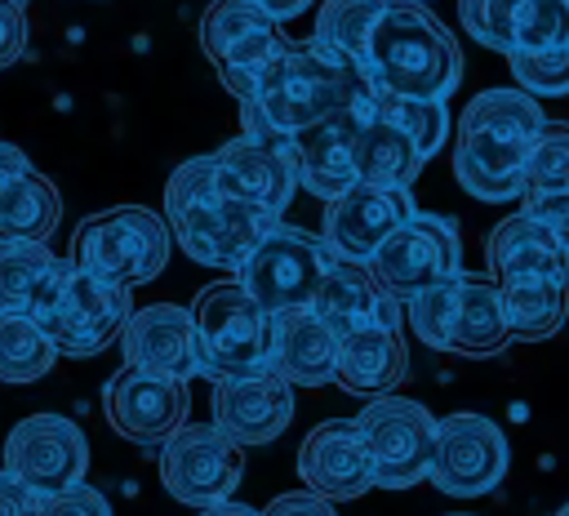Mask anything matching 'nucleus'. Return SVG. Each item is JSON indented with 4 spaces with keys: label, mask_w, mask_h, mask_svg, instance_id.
Wrapping results in <instances>:
<instances>
[{
    "label": "nucleus",
    "mask_w": 569,
    "mask_h": 516,
    "mask_svg": "<svg viewBox=\"0 0 569 516\" xmlns=\"http://www.w3.org/2000/svg\"><path fill=\"white\" fill-rule=\"evenodd\" d=\"M542 125L547 116L525 89L516 85L480 89L458 116V142H453L458 187L493 205L520 200V173Z\"/></svg>",
    "instance_id": "7ed1b4c3"
},
{
    "label": "nucleus",
    "mask_w": 569,
    "mask_h": 516,
    "mask_svg": "<svg viewBox=\"0 0 569 516\" xmlns=\"http://www.w3.org/2000/svg\"><path fill=\"white\" fill-rule=\"evenodd\" d=\"M4 472L40 498L71 489L89 476V436L67 414H27L4 436Z\"/></svg>",
    "instance_id": "2eb2a0df"
},
{
    "label": "nucleus",
    "mask_w": 569,
    "mask_h": 516,
    "mask_svg": "<svg viewBox=\"0 0 569 516\" xmlns=\"http://www.w3.org/2000/svg\"><path fill=\"white\" fill-rule=\"evenodd\" d=\"M365 80L400 98H449L462 80V49L431 9L391 0L369 31Z\"/></svg>",
    "instance_id": "20e7f679"
},
{
    "label": "nucleus",
    "mask_w": 569,
    "mask_h": 516,
    "mask_svg": "<svg viewBox=\"0 0 569 516\" xmlns=\"http://www.w3.org/2000/svg\"><path fill=\"white\" fill-rule=\"evenodd\" d=\"M485 258L502 280H520V276H569V254L560 249V240L529 218L525 209H516L511 218H502L489 240H485Z\"/></svg>",
    "instance_id": "bb28decb"
},
{
    "label": "nucleus",
    "mask_w": 569,
    "mask_h": 516,
    "mask_svg": "<svg viewBox=\"0 0 569 516\" xmlns=\"http://www.w3.org/2000/svg\"><path fill=\"white\" fill-rule=\"evenodd\" d=\"M356 427L365 436L378 489H413L418 480H427L436 418L422 400H409V396H396V391L373 396L356 414Z\"/></svg>",
    "instance_id": "9d476101"
},
{
    "label": "nucleus",
    "mask_w": 569,
    "mask_h": 516,
    "mask_svg": "<svg viewBox=\"0 0 569 516\" xmlns=\"http://www.w3.org/2000/svg\"><path fill=\"white\" fill-rule=\"evenodd\" d=\"M409 378V347L400 329H351L338 334L333 383L351 396H391Z\"/></svg>",
    "instance_id": "393cba45"
},
{
    "label": "nucleus",
    "mask_w": 569,
    "mask_h": 516,
    "mask_svg": "<svg viewBox=\"0 0 569 516\" xmlns=\"http://www.w3.org/2000/svg\"><path fill=\"white\" fill-rule=\"evenodd\" d=\"M413 4H427V0H413Z\"/></svg>",
    "instance_id": "09e8293b"
},
{
    "label": "nucleus",
    "mask_w": 569,
    "mask_h": 516,
    "mask_svg": "<svg viewBox=\"0 0 569 516\" xmlns=\"http://www.w3.org/2000/svg\"><path fill=\"white\" fill-rule=\"evenodd\" d=\"M413 214L409 187H373V182H351L338 196L325 200V227L320 240L333 262H365L378 254V245Z\"/></svg>",
    "instance_id": "dca6fc26"
},
{
    "label": "nucleus",
    "mask_w": 569,
    "mask_h": 516,
    "mask_svg": "<svg viewBox=\"0 0 569 516\" xmlns=\"http://www.w3.org/2000/svg\"><path fill=\"white\" fill-rule=\"evenodd\" d=\"M311 311L333 329V334H351V329H400L405 325V302L391 298L378 276L365 262H329Z\"/></svg>",
    "instance_id": "4be33fe9"
},
{
    "label": "nucleus",
    "mask_w": 569,
    "mask_h": 516,
    "mask_svg": "<svg viewBox=\"0 0 569 516\" xmlns=\"http://www.w3.org/2000/svg\"><path fill=\"white\" fill-rule=\"evenodd\" d=\"M449 516H467V512H449Z\"/></svg>",
    "instance_id": "de8ad7c7"
},
{
    "label": "nucleus",
    "mask_w": 569,
    "mask_h": 516,
    "mask_svg": "<svg viewBox=\"0 0 569 516\" xmlns=\"http://www.w3.org/2000/svg\"><path fill=\"white\" fill-rule=\"evenodd\" d=\"M427 156L409 142V133H400L391 120L382 116H365L351 142V169L356 182H373V187H409L422 173Z\"/></svg>",
    "instance_id": "c85d7f7f"
},
{
    "label": "nucleus",
    "mask_w": 569,
    "mask_h": 516,
    "mask_svg": "<svg viewBox=\"0 0 569 516\" xmlns=\"http://www.w3.org/2000/svg\"><path fill=\"white\" fill-rule=\"evenodd\" d=\"M369 111L365 107H338L320 120H311L307 129H298L289 138V156H293V169H298V187H307L311 196H338L342 187L356 182V169H351V142H356V129Z\"/></svg>",
    "instance_id": "5701e85b"
},
{
    "label": "nucleus",
    "mask_w": 569,
    "mask_h": 516,
    "mask_svg": "<svg viewBox=\"0 0 569 516\" xmlns=\"http://www.w3.org/2000/svg\"><path fill=\"white\" fill-rule=\"evenodd\" d=\"M0 516H40V494L0 467Z\"/></svg>",
    "instance_id": "79ce46f5"
},
{
    "label": "nucleus",
    "mask_w": 569,
    "mask_h": 516,
    "mask_svg": "<svg viewBox=\"0 0 569 516\" xmlns=\"http://www.w3.org/2000/svg\"><path fill=\"white\" fill-rule=\"evenodd\" d=\"M511 463L507 436L493 418L485 414H445L436 418V440H431V467L427 480L449 494V498H480L502 485Z\"/></svg>",
    "instance_id": "f8f14e48"
},
{
    "label": "nucleus",
    "mask_w": 569,
    "mask_h": 516,
    "mask_svg": "<svg viewBox=\"0 0 569 516\" xmlns=\"http://www.w3.org/2000/svg\"><path fill=\"white\" fill-rule=\"evenodd\" d=\"M556 516H569V503H565V507H560V512H556Z\"/></svg>",
    "instance_id": "49530a36"
},
{
    "label": "nucleus",
    "mask_w": 569,
    "mask_h": 516,
    "mask_svg": "<svg viewBox=\"0 0 569 516\" xmlns=\"http://www.w3.org/2000/svg\"><path fill=\"white\" fill-rule=\"evenodd\" d=\"M164 222L169 236L187 249V258L204 267L236 271L244 254L280 222L271 209L236 196L218 173L213 156L182 160L164 182Z\"/></svg>",
    "instance_id": "f257e3e1"
},
{
    "label": "nucleus",
    "mask_w": 569,
    "mask_h": 516,
    "mask_svg": "<svg viewBox=\"0 0 569 516\" xmlns=\"http://www.w3.org/2000/svg\"><path fill=\"white\" fill-rule=\"evenodd\" d=\"M196 516H262V512H258V507H244V503H236V498H222V503L200 507Z\"/></svg>",
    "instance_id": "a18cd8bd"
},
{
    "label": "nucleus",
    "mask_w": 569,
    "mask_h": 516,
    "mask_svg": "<svg viewBox=\"0 0 569 516\" xmlns=\"http://www.w3.org/2000/svg\"><path fill=\"white\" fill-rule=\"evenodd\" d=\"M369 102H373V85L365 80V71L311 36V40H284L276 62L253 80L249 98L240 102V116L267 125L280 138H293L298 129H307L311 120L338 107L369 111Z\"/></svg>",
    "instance_id": "f03ea898"
},
{
    "label": "nucleus",
    "mask_w": 569,
    "mask_h": 516,
    "mask_svg": "<svg viewBox=\"0 0 569 516\" xmlns=\"http://www.w3.org/2000/svg\"><path fill=\"white\" fill-rule=\"evenodd\" d=\"M53 343L31 316L0 311V383H36L53 369Z\"/></svg>",
    "instance_id": "2f4dec72"
},
{
    "label": "nucleus",
    "mask_w": 569,
    "mask_h": 516,
    "mask_svg": "<svg viewBox=\"0 0 569 516\" xmlns=\"http://www.w3.org/2000/svg\"><path fill=\"white\" fill-rule=\"evenodd\" d=\"M262 516H338V503H329L311 489H289V494H276Z\"/></svg>",
    "instance_id": "a19ab883"
},
{
    "label": "nucleus",
    "mask_w": 569,
    "mask_h": 516,
    "mask_svg": "<svg viewBox=\"0 0 569 516\" xmlns=\"http://www.w3.org/2000/svg\"><path fill=\"white\" fill-rule=\"evenodd\" d=\"M329 249L320 236L276 222L231 271V280L262 307V311H289V307H311L325 271H329Z\"/></svg>",
    "instance_id": "6e6552de"
},
{
    "label": "nucleus",
    "mask_w": 569,
    "mask_h": 516,
    "mask_svg": "<svg viewBox=\"0 0 569 516\" xmlns=\"http://www.w3.org/2000/svg\"><path fill=\"white\" fill-rule=\"evenodd\" d=\"M169 222L147 205H111L89 214L71 236V267L138 289L156 280L169 262Z\"/></svg>",
    "instance_id": "39448f33"
},
{
    "label": "nucleus",
    "mask_w": 569,
    "mask_h": 516,
    "mask_svg": "<svg viewBox=\"0 0 569 516\" xmlns=\"http://www.w3.org/2000/svg\"><path fill=\"white\" fill-rule=\"evenodd\" d=\"M369 111L391 120L400 133H409V142L422 156L445 151V138H449V107H445V98H400V93L373 89Z\"/></svg>",
    "instance_id": "473e14b6"
},
{
    "label": "nucleus",
    "mask_w": 569,
    "mask_h": 516,
    "mask_svg": "<svg viewBox=\"0 0 569 516\" xmlns=\"http://www.w3.org/2000/svg\"><path fill=\"white\" fill-rule=\"evenodd\" d=\"M556 44H569V4L565 0H520L511 53H533V49H556Z\"/></svg>",
    "instance_id": "f704fd0d"
},
{
    "label": "nucleus",
    "mask_w": 569,
    "mask_h": 516,
    "mask_svg": "<svg viewBox=\"0 0 569 516\" xmlns=\"http://www.w3.org/2000/svg\"><path fill=\"white\" fill-rule=\"evenodd\" d=\"M369 271L391 298H413L422 289L449 285L462 276V236L453 218L440 214H409L369 258Z\"/></svg>",
    "instance_id": "1a4fd4ad"
},
{
    "label": "nucleus",
    "mask_w": 569,
    "mask_h": 516,
    "mask_svg": "<svg viewBox=\"0 0 569 516\" xmlns=\"http://www.w3.org/2000/svg\"><path fill=\"white\" fill-rule=\"evenodd\" d=\"M62 222V196L58 187L27 169L0 191V240H49Z\"/></svg>",
    "instance_id": "c756f323"
},
{
    "label": "nucleus",
    "mask_w": 569,
    "mask_h": 516,
    "mask_svg": "<svg viewBox=\"0 0 569 516\" xmlns=\"http://www.w3.org/2000/svg\"><path fill=\"white\" fill-rule=\"evenodd\" d=\"M556 191H569V125L547 120L520 173V205Z\"/></svg>",
    "instance_id": "72a5a7b5"
},
{
    "label": "nucleus",
    "mask_w": 569,
    "mask_h": 516,
    "mask_svg": "<svg viewBox=\"0 0 569 516\" xmlns=\"http://www.w3.org/2000/svg\"><path fill=\"white\" fill-rule=\"evenodd\" d=\"M529 218H538L556 240L560 249L569 254V191H556V196H538V200H525L520 205Z\"/></svg>",
    "instance_id": "ea45409f"
},
{
    "label": "nucleus",
    "mask_w": 569,
    "mask_h": 516,
    "mask_svg": "<svg viewBox=\"0 0 569 516\" xmlns=\"http://www.w3.org/2000/svg\"><path fill=\"white\" fill-rule=\"evenodd\" d=\"M516 9H520V0H458V18H462L467 36L498 53H511Z\"/></svg>",
    "instance_id": "e433bc0d"
},
{
    "label": "nucleus",
    "mask_w": 569,
    "mask_h": 516,
    "mask_svg": "<svg viewBox=\"0 0 569 516\" xmlns=\"http://www.w3.org/2000/svg\"><path fill=\"white\" fill-rule=\"evenodd\" d=\"M196 329L209 378H249L271 369V311H262L236 280H213L196 294Z\"/></svg>",
    "instance_id": "0eeeda50"
},
{
    "label": "nucleus",
    "mask_w": 569,
    "mask_h": 516,
    "mask_svg": "<svg viewBox=\"0 0 569 516\" xmlns=\"http://www.w3.org/2000/svg\"><path fill=\"white\" fill-rule=\"evenodd\" d=\"M27 169H31V165H27V156H22L13 142H0V191H4L18 173H27Z\"/></svg>",
    "instance_id": "c03bdc74"
},
{
    "label": "nucleus",
    "mask_w": 569,
    "mask_h": 516,
    "mask_svg": "<svg viewBox=\"0 0 569 516\" xmlns=\"http://www.w3.org/2000/svg\"><path fill=\"white\" fill-rule=\"evenodd\" d=\"M565 4H569V0H565Z\"/></svg>",
    "instance_id": "8fccbe9b"
},
{
    "label": "nucleus",
    "mask_w": 569,
    "mask_h": 516,
    "mask_svg": "<svg viewBox=\"0 0 569 516\" xmlns=\"http://www.w3.org/2000/svg\"><path fill=\"white\" fill-rule=\"evenodd\" d=\"M391 0H325L316 9V40L329 44L333 53L351 58L360 71H365V44H369V31L378 22V13L387 9Z\"/></svg>",
    "instance_id": "7c9ffc66"
},
{
    "label": "nucleus",
    "mask_w": 569,
    "mask_h": 516,
    "mask_svg": "<svg viewBox=\"0 0 569 516\" xmlns=\"http://www.w3.org/2000/svg\"><path fill=\"white\" fill-rule=\"evenodd\" d=\"M40 516H111V503H107L102 489H93L89 480H80L71 489L44 494L40 498Z\"/></svg>",
    "instance_id": "4c0bfd02"
},
{
    "label": "nucleus",
    "mask_w": 569,
    "mask_h": 516,
    "mask_svg": "<svg viewBox=\"0 0 569 516\" xmlns=\"http://www.w3.org/2000/svg\"><path fill=\"white\" fill-rule=\"evenodd\" d=\"M200 49L213 62L222 89L236 102H244L249 89H253V80L284 49V36L249 0H209V9L200 13Z\"/></svg>",
    "instance_id": "ddd939ff"
},
{
    "label": "nucleus",
    "mask_w": 569,
    "mask_h": 516,
    "mask_svg": "<svg viewBox=\"0 0 569 516\" xmlns=\"http://www.w3.org/2000/svg\"><path fill=\"white\" fill-rule=\"evenodd\" d=\"M218 160V173L227 178V187L262 209H271L276 218L289 209V200L298 196V169L289 156V138L271 133L258 120L240 116V133L231 142H222L218 151H209Z\"/></svg>",
    "instance_id": "f3484780"
},
{
    "label": "nucleus",
    "mask_w": 569,
    "mask_h": 516,
    "mask_svg": "<svg viewBox=\"0 0 569 516\" xmlns=\"http://www.w3.org/2000/svg\"><path fill=\"white\" fill-rule=\"evenodd\" d=\"M27 36H31V27H27L22 0H0V71L27 53Z\"/></svg>",
    "instance_id": "58836bf2"
},
{
    "label": "nucleus",
    "mask_w": 569,
    "mask_h": 516,
    "mask_svg": "<svg viewBox=\"0 0 569 516\" xmlns=\"http://www.w3.org/2000/svg\"><path fill=\"white\" fill-rule=\"evenodd\" d=\"M253 9H262L271 22H289V18H298L302 9H311L316 0H249Z\"/></svg>",
    "instance_id": "37998d69"
},
{
    "label": "nucleus",
    "mask_w": 569,
    "mask_h": 516,
    "mask_svg": "<svg viewBox=\"0 0 569 516\" xmlns=\"http://www.w3.org/2000/svg\"><path fill=\"white\" fill-rule=\"evenodd\" d=\"M240 476V445H231L213 423H187L160 440V485L182 507H209L231 498Z\"/></svg>",
    "instance_id": "4468645a"
},
{
    "label": "nucleus",
    "mask_w": 569,
    "mask_h": 516,
    "mask_svg": "<svg viewBox=\"0 0 569 516\" xmlns=\"http://www.w3.org/2000/svg\"><path fill=\"white\" fill-rule=\"evenodd\" d=\"M507 67H511V80L516 89H525L529 98L538 93H569V44H556V49H533V53H507Z\"/></svg>",
    "instance_id": "c9c22d12"
},
{
    "label": "nucleus",
    "mask_w": 569,
    "mask_h": 516,
    "mask_svg": "<svg viewBox=\"0 0 569 516\" xmlns=\"http://www.w3.org/2000/svg\"><path fill=\"white\" fill-rule=\"evenodd\" d=\"M405 311H409V329L436 351L480 360V356H498L511 343L498 289L471 276L405 298Z\"/></svg>",
    "instance_id": "423d86ee"
},
{
    "label": "nucleus",
    "mask_w": 569,
    "mask_h": 516,
    "mask_svg": "<svg viewBox=\"0 0 569 516\" xmlns=\"http://www.w3.org/2000/svg\"><path fill=\"white\" fill-rule=\"evenodd\" d=\"M298 476L311 494L329 503H351L373 489V463L356 418H325L307 431L298 449Z\"/></svg>",
    "instance_id": "aec40b11"
},
{
    "label": "nucleus",
    "mask_w": 569,
    "mask_h": 516,
    "mask_svg": "<svg viewBox=\"0 0 569 516\" xmlns=\"http://www.w3.org/2000/svg\"><path fill=\"white\" fill-rule=\"evenodd\" d=\"M102 405H107V423L124 440H133V445H160L187 418V383L124 365L107 383Z\"/></svg>",
    "instance_id": "6ab92c4d"
},
{
    "label": "nucleus",
    "mask_w": 569,
    "mask_h": 516,
    "mask_svg": "<svg viewBox=\"0 0 569 516\" xmlns=\"http://www.w3.org/2000/svg\"><path fill=\"white\" fill-rule=\"evenodd\" d=\"M129 311H133V289L98 280V276L71 267L62 289H58V298L49 302V311L36 325L44 329V338L53 343L58 356L84 360V356L107 351L124 334Z\"/></svg>",
    "instance_id": "9b49d317"
},
{
    "label": "nucleus",
    "mask_w": 569,
    "mask_h": 516,
    "mask_svg": "<svg viewBox=\"0 0 569 516\" xmlns=\"http://www.w3.org/2000/svg\"><path fill=\"white\" fill-rule=\"evenodd\" d=\"M209 405L213 427L231 445H267L293 423V387L271 369L249 378H218Z\"/></svg>",
    "instance_id": "412c9836"
},
{
    "label": "nucleus",
    "mask_w": 569,
    "mask_h": 516,
    "mask_svg": "<svg viewBox=\"0 0 569 516\" xmlns=\"http://www.w3.org/2000/svg\"><path fill=\"white\" fill-rule=\"evenodd\" d=\"M338 369V334L311 311L289 307L271 316V374L289 387H325Z\"/></svg>",
    "instance_id": "b1692460"
},
{
    "label": "nucleus",
    "mask_w": 569,
    "mask_h": 516,
    "mask_svg": "<svg viewBox=\"0 0 569 516\" xmlns=\"http://www.w3.org/2000/svg\"><path fill=\"white\" fill-rule=\"evenodd\" d=\"M120 343H124V360L133 369L178 378V383L209 378V360H204L191 307H178V302L138 307V311H129Z\"/></svg>",
    "instance_id": "a211bd4d"
},
{
    "label": "nucleus",
    "mask_w": 569,
    "mask_h": 516,
    "mask_svg": "<svg viewBox=\"0 0 569 516\" xmlns=\"http://www.w3.org/2000/svg\"><path fill=\"white\" fill-rule=\"evenodd\" d=\"M71 258H58L44 240H0V311L40 320L58 298Z\"/></svg>",
    "instance_id": "a878e982"
},
{
    "label": "nucleus",
    "mask_w": 569,
    "mask_h": 516,
    "mask_svg": "<svg viewBox=\"0 0 569 516\" xmlns=\"http://www.w3.org/2000/svg\"><path fill=\"white\" fill-rule=\"evenodd\" d=\"M502 320L516 343H547L569 316V276H520L498 285Z\"/></svg>",
    "instance_id": "cd10ccee"
}]
</instances>
